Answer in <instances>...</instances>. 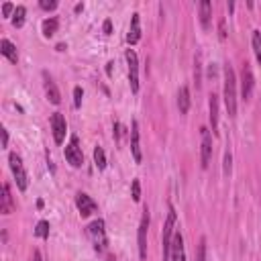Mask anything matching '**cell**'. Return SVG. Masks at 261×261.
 Masks as SVG:
<instances>
[{
  "label": "cell",
  "mask_w": 261,
  "mask_h": 261,
  "mask_svg": "<svg viewBox=\"0 0 261 261\" xmlns=\"http://www.w3.org/2000/svg\"><path fill=\"white\" fill-rule=\"evenodd\" d=\"M231 164H233V155H231V151H227L225 153V176L231 174V168H233Z\"/></svg>",
  "instance_id": "31"
},
{
  "label": "cell",
  "mask_w": 261,
  "mask_h": 261,
  "mask_svg": "<svg viewBox=\"0 0 261 261\" xmlns=\"http://www.w3.org/2000/svg\"><path fill=\"white\" fill-rule=\"evenodd\" d=\"M35 235L41 237V239H47L49 237V223L47 221H39L37 223V229H35Z\"/></svg>",
  "instance_id": "26"
},
{
  "label": "cell",
  "mask_w": 261,
  "mask_h": 261,
  "mask_svg": "<svg viewBox=\"0 0 261 261\" xmlns=\"http://www.w3.org/2000/svg\"><path fill=\"white\" fill-rule=\"evenodd\" d=\"M139 39H141V21H139V15L135 13L133 19H131L129 33H127V43H129V45H137Z\"/></svg>",
  "instance_id": "15"
},
{
  "label": "cell",
  "mask_w": 261,
  "mask_h": 261,
  "mask_svg": "<svg viewBox=\"0 0 261 261\" xmlns=\"http://www.w3.org/2000/svg\"><path fill=\"white\" fill-rule=\"evenodd\" d=\"M107 74H109V76L113 74V64H109V66H107Z\"/></svg>",
  "instance_id": "39"
},
{
  "label": "cell",
  "mask_w": 261,
  "mask_h": 261,
  "mask_svg": "<svg viewBox=\"0 0 261 261\" xmlns=\"http://www.w3.org/2000/svg\"><path fill=\"white\" fill-rule=\"evenodd\" d=\"M31 261H41V251H35L33 253V259Z\"/></svg>",
  "instance_id": "36"
},
{
  "label": "cell",
  "mask_w": 261,
  "mask_h": 261,
  "mask_svg": "<svg viewBox=\"0 0 261 261\" xmlns=\"http://www.w3.org/2000/svg\"><path fill=\"white\" fill-rule=\"evenodd\" d=\"M200 133H202L200 166H202V168H208V162H211V158H213V135H211V129H206V127H202Z\"/></svg>",
  "instance_id": "7"
},
{
  "label": "cell",
  "mask_w": 261,
  "mask_h": 261,
  "mask_svg": "<svg viewBox=\"0 0 261 261\" xmlns=\"http://www.w3.org/2000/svg\"><path fill=\"white\" fill-rule=\"evenodd\" d=\"M196 261H206V239L202 237L200 243H198V255H196Z\"/></svg>",
  "instance_id": "28"
},
{
  "label": "cell",
  "mask_w": 261,
  "mask_h": 261,
  "mask_svg": "<svg viewBox=\"0 0 261 261\" xmlns=\"http://www.w3.org/2000/svg\"><path fill=\"white\" fill-rule=\"evenodd\" d=\"M15 11H17V7H15L13 3H5V5H3V15H5V17L15 15Z\"/></svg>",
  "instance_id": "32"
},
{
  "label": "cell",
  "mask_w": 261,
  "mask_h": 261,
  "mask_svg": "<svg viewBox=\"0 0 261 261\" xmlns=\"http://www.w3.org/2000/svg\"><path fill=\"white\" fill-rule=\"evenodd\" d=\"M131 153L137 164H141L143 160V153H141V143H139V123L133 121V127H131Z\"/></svg>",
  "instance_id": "12"
},
{
  "label": "cell",
  "mask_w": 261,
  "mask_h": 261,
  "mask_svg": "<svg viewBox=\"0 0 261 261\" xmlns=\"http://www.w3.org/2000/svg\"><path fill=\"white\" fill-rule=\"evenodd\" d=\"M82 98H84V90H82L80 86H76V88H74V107H76V109L82 107Z\"/></svg>",
  "instance_id": "29"
},
{
  "label": "cell",
  "mask_w": 261,
  "mask_h": 261,
  "mask_svg": "<svg viewBox=\"0 0 261 261\" xmlns=\"http://www.w3.org/2000/svg\"><path fill=\"white\" fill-rule=\"evenodd\" d=\"M25 15H27V9H25L23 5H19L17 11H15V15H13V25H15L17 29L25 25Z\"/></svg>",
  "instance_id": "24"
},
{
  "label": "cell",
  "mask_w": 261,
  "mask_h": 261,
  "mask_svg": "<svg viewBox=\"0 0 261 261\" xmlns=\"http://www.w3.org/2000/svg\"><path fill=\"white\" fill-rule=\"evenodd\" d=\"M102 29H104V33H107V35H111V33H113V23H111V19H107V21H104Z\"/></svg>",
  "instance_id": "33"
},
{
  "label": "cell",
  "mask_w": 261,
  "mask_h": 261,
  "mask_svg": "<svg viewBox=\"0 0 261 261\" xmlns=\"http://www.w3.org/2000/svg\"><path fill=\"white\" fill-rule=\"evenodd\" d=\"M9 162H11V170H13V176H15V180H17L19 190L25 192V190L29 188V178H27V172H25V166H23L21 155L11 153V155H9Z\"/></svg>",
  "instance_id": "4"
},
{
  "label": "cell",
  "mask_w": 261,
  "mask_h": 261,
  "mask_svg": "<svg viewBox=\"0 0 261 261\" xmlns=\"http://www.w3.org/2000/svg\"><path fill=\"white\" fill-rule=\"evenodd\" d=\"M208 107H211V127H213V135H217V133H219V96H217V94H211Z\"/></svg>",
  "instance_id": "17"
},
{
  "label": "cell",
  "mask_w": 261,
  "mask_h": 261,
  "mask_svg": "<svg viewBox=\"0 0 261 261\" xmlns=\"http://www.w3.org/2000/svg\"><path fill=\"white\" fill-rule=\"evenodd\" d=\"M178 109L182 115H186L190 111V90L188 86H182L180 92H178Z\"/></svg>",
  "instance_id": "20"
},
{
  "label": "cell",
  "mask_w": 261,
  "mask_h": 261,
  "mask_svg": "<svg viewBox=\"0 0 261 261\" xmlns=\"http://www.w3.org/2000/svg\"><path fill=\"white\" fill-rule=\"evenodd\" d=\"M43 76H45V92H47V98H49V102H51V104H60V102H62L60 88L56 86V82L51 80L47 74H43Z\"/></svg>",
  "instance_id": "16"
},
{
  "label": "cell",
  "mask_w": 261,
  "mask_h": 261,
  "mask_svg": "<svg viewBox=\"0 0 261 261\" xmlns=\"http://www.w3.org/2000/svg\"><path fill=\"white\" fill-rule=\"evenodd\" d=\"M51 131H54L56 143L62 145L64 139H66V131H68V123H66V117L62 113H54V115H51Z\"/></svg>",
  "instance_id": "8"
},
{
  "label": "cell",
  "mask_w": 261,
  "mask_h": 261,
  "mask_svg": "<svg viewBox=\"0 0 261 261\" xmlns=\"http://www.w3.org/2000/svg\"><path fill=\"white\" fill-rule=\"evenodd\" d=\"M211 17H213V5L208 0H202L200 3V25L202 29L211 27Z\"/></svg>",
  "instance_id": "19"
},
{
  "label": "cell",
  "mask_w": 261,
  "mask_h": 261,
  "mask_svg": "<svg viewBox=\"0 0 261 261\" xmlns=\"http://www.w3.org/2000/svg\"><path fill=\"white\" fill-rule=\"evenodd\" d=\"M170 261H186V251H184V237H182V233H176V235H174Z\"/></svg>",
  "instance_id": "13"
},
{
  "label": "cell",
  "mask_w": 261,
  "mask_h": 261,
  "mask_svg": "<svg viewBox=\"0 0 261 261\" xmlns=\"http://www.w3.org/2000/svg\"><path fill=\"white\" fill-rule=\"evenodd\" d=\"M253 86H255V80H253V72L249 68V64L243 66L241 70V96L243 100H249L251 94H253Z\"/></svg>",
  "instance_id": "10"
},
{
  "label": "cell",
  "mask_w": 261,
  "mask_h": 261,
  "mask_svg": "<svg viewBox=\"0 0 261 261\" xmlns=\"http://www.w3.org/2000/svg\"><path fill=\"white\" fill-rule=\"evenodd\" d=\"M66 160L72 168H82L84 166V153H82V147H80V141L76 135H72L70 143L66 145Z\"/></svg>",
  "instance_id": "5"
},
{
  "label": "cell",
  "mask_w": 261,
  "mask_h": 261,
  "mask_svg": "<svg viewBox=\"0 0 261 261\" xmlns=\"http://www.w3.org/2000/svg\"><path fill=\"white\" fill-rule=\"evenodd\" d=\"M58 27H60V21L56 17H49L43 21V35L45 37H54L58 33Z\"/></svg>",
  "instance_id": "21"
},
{
  "label": "cell",
  "mask_w": 261,
  "mask_h": 261,
  "mask_svg": "<svg viewBox=\"0 0 261 261\" xmlns=\"http://www.w3.org/2000/svg\"><path fill=\"white\" fill-rule=\"evenodd\" d=\"M194 76H196V86H200L202 84V54L198 51L196 54V58H194Z\"/></svg>",
  "instance_id": "25"
},
{
  "label": "cell",
  "mask_w": 261,
  "mask_h": 261,
  "mask_svg": "<svg viewBox=\"0 0 261 261\" xmlns=\"http://www.w3.org/2000/svg\"><path fill=\"white\" fill-rule=\"evenodd\" d=\"M88 235L94 243V249L98 253H107L109 251V239H107V231H104V221H94L90 227H88Z\"/></svg>",
  "instance_id": "3"
},
{
  "label": "cell",
  "mask_w": 261,
  "mask_h": 261,
  "mask_svg": "<svg viewBox=\"0 0 261 261\" xmlns=\"http://www.w3.org/2000/svg\"><path fill=\"white\" fill-rule=\"evenodd\" d=\"M251 43H253V51H255V58L261 66V31H253L251 35Z\"/></svg>",
  "instance_id": "22"
},
{
  "label": "cell",
  "mask_w": 261,
  "mask_h": 261,
  "mask_svg": "<svg viewBox=\"0 0 261 261\" xmlns=\"http://www.w3.org/2000/svg\"><path fill=\"white\" fill-rule=\"evenodd\" d=\"M174 229H176V211L170 204V213H168V221L164 225V235H162V245H164V261H170L172 255V241H174Z\"/></svg>",
  "instance_id": "2"
},
{
  "label": "cell",
  "mask_w": 261,
  "mask_h": 261,
  "mask_svg": "<svg viewBox=\"0 0 261 261\" xmlns=\"http://www.w3.org/2000/svg\"><path fill=\"white\" fill-rule=\"evenodd\" d=\"M39 7L43 11H54V9H58V3H56V0H41Z\"/></svg>",
  "instance_id": "30"
},
{
  "label": "cell",
  "mask_w": 261,
  "mask_h": 261,
  "mask_svg": "<svg viewBox=\"0 0 261 261\" xmlns=\"http://www.w3.org/2000/svg\"><path fill=\"white\" fill-rule=\"evenodd\" d=\"M0 54H3L11 64H17L19 62V56H17V47L9 41V39H3L0 41Z\"/></svg>",
  "instance_id": "18"
},
{
  "label": "cell",
  "mask_w": 261,
  "mask_h": 261,
  "mask_svg": "<svg viewBox=\"0 0 261 261\" xmlns=\"http://www.w3.org/2000/svg\"><path fill=\"white\" fill-rule=\"evenodd\" d=\"M127 66H129V84H131V92H139V60L133 49H127Z\"/></svg>",
  "instance_id": "6"
},
{
  "label": "cell",
  "mask_w": 261,
  "mask_h": 261,
  "mask_svg": "<svg viewBox=\"0 0 261 261\" xmlns=\"http://www.w3.org/2000/svg\"><path fill=\"white\" fill-rule=\"evenodd\" d=\"M3 147H5V149L9 147V131H7V129H3Z\"/></svg>",
  "instance_id": "35"
},
{
  "label": "cell",
  "mask_w": 261,
  "mask_h": 261,
  "mask_svg": "<svg viewBox=\"0 0 261 261\" xmlns=\"http://www.w3.org/2000/svg\"><path fill=\"white\" fill-rule=\"evenodd\" d=\"M58 51H66V43H60L58 45Z\"/></svg>",
  "instance_id": "38"
},
{
  "label": "cell",
  "mask_w": 261,
  "mask_h": 261,
  "mask_svg": "<svg viewBox=\"0 0 261 261\" xmlns=\"http://www.w3.org/2000/svg\"><path fill=\"white\" fill-rule=\"evenodd\" d=\"M225 104L229 117H237V78L231 66L225 68Z\"/></svg>",
  "instance_id": "1"
},
{
  "label": "cell",
  "mask_w": 261,
  "mask_h": 261,
  "mask_svg": "<svg viewBox=\"0 0 261 261\" xmlns=\"http://www.w3.org/2000/svg\"><path fill=\"white\" fill-rule=\"evenodd\" d=\"M147 229H149V213L145 208L141 225H139V257L141 259H147Z\"/></svg>",
  "instance_id": "11"
},
{
  "label": "cell",
  "mask_w": 261,
  "mask_h": 261,
  "mask_svg": "<svg viewBox=\"0 0 261 261\" xmlns=\"http://www.w3.org/2000/svg\"><path fill=\"white\" fill-rule=\"evenodd\" d=\"M13 211H15V202H13L11 186L5 184L3 186V198H0V213H3V215H11Z\"/></svg>",
  "instance_id": "14"
},
{
  "label": "cell",
  "mask_w": 261,
  "mask_h": 261,
  "mask_svg": "<svg viewBox=\"0 0 261 261\" xmlns=\"http://www.w3.org/2000/svg\"><path fill=\"white\" fill-rule=\"evenodd\" d=\"M76 13H80V11H84V5H76V9H74Z\"/></svg>",
  "instance_id": "37"
},
{
  "label": "cell",
  "mask_w": 261,
  "mask_h": 261,
  "mask_svg": "<svg viewBox=\"0 0 261 261\" xmlns=\"http://www.w3.org/2000/svg\"><path fill=\"white\" fill-rule=\"evenodd\" d=\"M76 206H78L82 219H88L90 215H94V213L98 211V204H96L88 194H84V192L76 194Z\"/></svg>",
  "instance_id": "9"
},
{
  "label": "cell",
  "mask_w": 261,
  "mask_h": 261,
  "mask_svg": "<svg viewBox=\"0 0 261 261\" xmlns=\"http://www.w3.org/2000/svg\"><path fill=\"white\" fill-rule=\"evenodd\" d=\"M131 196L135 202L141 200V182L139 180H133V186H131Z\"/></svg>",
  "instance_id": "27"
},
{
  "label": "cell",
  "mask_w": 261,
  "mask_h": 261,
  "mask_svg": "<svg viewBox=\"0 0 261 261\" xmlns=\"http://www.w3.org/2000/svg\"><path fill=\"white\" fill-rule=\"evenodd\" d=\"M94 164H96L98 170L107 168V155H104V149L102 147H94Z\"/></svg>",
  "instance_id": "23"
},
{
  "label": "cell",
  "mask_w": 261,
  "mask_h": 261,
  "mask_svg": "<svg viewBox=\"0 0 261 261\" xmlns=\"http://www.w3.org/2000/svg\"><path fill=\"white\" fill-rule=\"evenodd\" d=\"M121 133H123L121 123H115V139H117V141H121Z\"/></svg>",
  "instance_id": "34"
}]
</instances>
